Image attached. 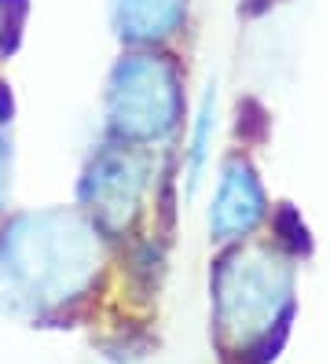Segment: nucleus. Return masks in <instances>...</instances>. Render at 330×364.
Masks as SVG:
<instances>
[{"instance_id":"nucleus-1","label":"nucleus","mask_w":330,"mask_h":364,"mask_svg":"<svg viewBox=\"0 0 330 364\" xmlns=\"http://www.w3.org/2000/svg\"><path fill=\"white\" fill-rule=\"evenodd\" d=\"M209 125H213V85L202 100V114H198V133H194V155H191V181H198V169H202V159H206V136H209Z\"/></svg>"}]
</instances>
